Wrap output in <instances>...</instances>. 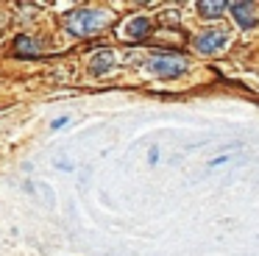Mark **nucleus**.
<instances>
[{
    "mask_svg": "<svg viewBox=\"0 0 259 256\" xmlns=\"http://www.w3.org/2000/svg\"><path fill=\"white\" fill-rule=\"evenodd\" d=\"M109 20H112V14L103 9H81V11H70L64 25L73 36H90V33L106 28Z\"/></svg>",
    "mask_w": 259,
    "mask_h": 256,
    "instance_id": "1",
    "label": "nucleus"
},
{
    "mask_svg": "<svg viewBox=\"0 0 259 256\" xmlns=\"http://www.w3.org/2000/svg\"><path fill=\"white\" fill-rule=\"evenodd\" d=\"M148 67H151L159 78H176V75H181V72H187V56H181V53H156L151 61H148Z\"/></svg>",
    "mask_w": 259,
    "mask_h": 256,
    "instance_id": "2",
    "label": "nucleus"
},
{
    "mask_svg": "<svg viewBox=\"0 0 259 256\" xmlns=\"http://www.w3.org/2000/svg\"><path fill=\"white\" fill-rule=\"evenodd\" d=\"M226 42H229V36H226L223 31H203L195 36V48L201 50V53H214V50H220Z\"/></svg>",
    "mask_w": 259,
    "mask_h": 256,
    "instance_id": "3",
    "label": "nucleus"
},
{
    "mask_svg": "<svg viewBox=\"0 0 259 256\" xmlns=\"http://www.w3.org/2000/svg\"><path fill=\"white\" fill-rule=\"evenodd\" d=\"M231 17H234L237 25H242V28L256 25V9H253V3H245V0H234V3H231Z\"/></svg>",
    "mask_w": 259,
    "mask_h": 256,
    "instance_id": "4",
    "label": "nucleus"
},
{
    "mask_svg": "<svg viewBox=\"0 0 259 256\" xmlns=\"http://www.w3.org/2000/svg\"><path fill=\"white\" fill-rule=\"evenodd\" d=\"M112 67H114V50H109V48H101L98 53H92L90 70L95 72V75H103V72H109Z\"/></svg>",
    "mask_w": 259,
    "mask_h": 256,
    "instance_id": "5",
    "label": "nucleus"
},
{
    "mask_svg": "<svg viewBox=\"0 0 259 256\" xmlns=\"http://www.w3.org/2000/svg\"><path fill=\"white\" fill-rule=\"evenodd\" d=\"M148 31H151V20L145 14H137L125 22V36L128 39H142V36H148Z\"/></svg>",
    "mask_w": 259,
    "mask_h": 256,
    "instance_id": "6",
    "label": "nucleus"
},
{
    "mask_svg": "<svg viewBox=\"0 0 259 256\" xmlns=\"http://www.w3.org/2000/svg\"><path fill=\"white\" fill-rule=\"evenodd\" d=\"M39 53V42L34 36H17L14 39V56H36Z\"/></svg>",
    "mask_w": 259,
    "mask_h": 256,
    "instance_id": "7",
    "label": "nucleus"
},
{
    "mask_svg": "<svg viewBox=\"0 0 259 256\" xmlns=\"http://www.w3.org/2000/svg\"><path fill=\"white\" fill-rule=\"evenodd\" d=\"M198 11H201L203 17H220L226 11V3L223 0H201V3H198Z\"/></svg>",
    "mask_w": 259,
    "mask_h": 256,
    "instance_id": "8",
    "label": "nucleus"
},
{
    "mask_svg": "<svg viewBox=\"0 0 259 256\" xmlns=\"http://www.w3.org/2000/svg\"><path fill=\"white\" fill-rule=\"evenodd\" d=\"M64 125H67V117H59V120H53V122H51V128H53V131H62Z\"/></svg>",
    "mask_w": 259,
    "mask_h": 256,
    "instance_id": "9",
    "label": "nucleus"
}]
</instances>
